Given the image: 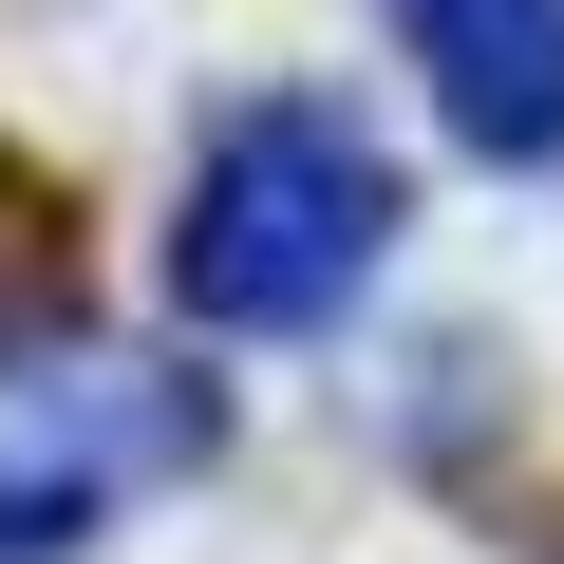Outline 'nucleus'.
Masks as SVG:
<instances>
[{"label": "nucleus", "instance_id": "1", "mask_svg": "<svg viewBox=\"0 0 564 564\" xmlns=\"http://www.w3.org/2000/svg\"><path fill=\"white\" fill-rule=\"evenodd\" d=\"M395 263V151L339 95H226L170 188V302L207 339H339Z\"/></svg>", "mask_w": 564, "mask_h": 564}, {"label": "nucleus", "instance_id": "2", "mask_svg": "<svg viewBox=\"0 0 564 564\" xmlns=\"http://www.w3.org/2000/svg\"><path fill=\"white\" fill-rule=\"evenodd\" d=\"M207 377L151 339H0V564H76L151 489L207 470Z\"/></svg>", "mask_w": 564, "mask_h": 564}, {"label": "nucleus", "instance_id": "3", "mask_svg": "<svg viewBox=\"0 0 564 564\" xmlns=\"http://www.w3.org/2000/svg\"><path fill=\"white\" fill-rule=\"evenodd\" d=\"M395 57L433 76L452 151L489 170H564V0H377Z\"/></svg>", "mask_w": 564, "mask_h": 564}, {"label": "nucleus", "instance_id": "4", "mask_svg": "<svg viewBox=\"0 0 564 564\" xmlns=\"http://www.w3.org/2000/svg\"><path fill=\"white\" fill-rule=\"evenodd\" d=\"M20 245H39V170L0 151V263H20Z\"/></svg>", "mask_w": 564, "mask_h": 564}]
</instances>
